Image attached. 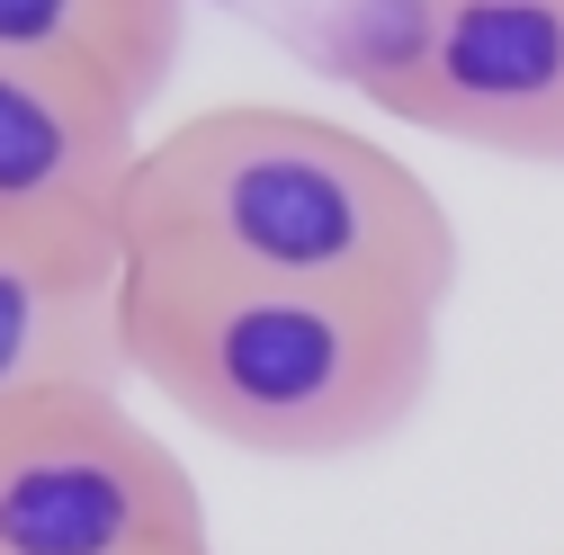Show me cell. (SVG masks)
<instances>
[{
    "instance_id": "52a82bcc",
    "label": "cell",
    "mask_w": 564,
    "mask_h": 555,
    "mask_svg": "<svg viewBox=\"0 0 564 555\" xmlns=\"http://www.w3.org/2000/svg\"><path fill=\"white\" fill-rule=\"evenodd\" d=\"M188 0H0V63H45V73H90L153 108L180 73Z\"/></svg>"
},
{
    "instance_id": "277c9868",
    "label": "cell",
    "mask_w": 564,
    "mask_h": 555,
    "mask_svg": "<svg viewBox=\"0 0 564 555\" xmlns=\"http://www.w3.org/2000/svg\"><path fill=\"white\" fill-rule=\"evenodd\" d=\"M368 90L440 144L564 171V0H403Z\"/></svg>"
},
{
    "instance_id": "6da1fadb",
    "label": "cell",
    "mask_w": 564,
    "mask_h": 555,
    "mask_svg": "<svg viewBox=\"0 0 564 555\" xmlns=\"http://www.w3.org/2000/svg\"><path fill=\"white\" fill-rule=\"evenodd\" d=\"M126 260L448 314L466 233L377 134L278 99H225L144 144L126 188Z\"/></svg>"
},
{
    "instance_id": "7a4b0ae2",
    "label": "cell",
    "mask_w": 564,
    "mask_h": 555,
    "mask_svg": "<svg viewBox=\"0 0 564 555\" xmlns=\"http://www.w3.org/2000/svg\"><path fill=\"white\" fill-rule=\"evenodd\" d=\"M126 377L278 466L386 448L440 385V314L126 260Z\"/></svg>"
},
{
    "instance_id": "3957f363",
    "label": "cell",
    "mask_w": 564,
    "mask_h": 555,
    "mask_svg": "<svg viewBox=\"0 0 564 555\" xmlns=\"http://www.w3.org/2000/svg\"><path fill=\"white\" fill-rule=\"evenodd\" d=\"M0 555H216L206 493L117 385L0 422Z\"/></svg>"
},
{
    "instance_id": "5b68a950",
    "label": "cell",
    "mask_w": 564,
    "mask_h": 555,
    "mask_svg": "<svg viewBox=\"0 0 564 555\" xmlns=\"http://www.w3.org/2000/svg\"><path fill=\"white\" fill-rule=\"evenodd\" d=\"M126 377V242L0 216V422Z\"/></svg>"
},
{
    "instance_id": "8992f818",
    "label": "cell",
    "mask_w": 564,
    "mask_h": 555,
    "mask_svg": "<svg viewBox=\"0 0 564 555\" xmlns=\"http://www.w3.org/2000/svg\"><path fill=\"white\" fill-rule=\"evenodd\" d=\"M134 162H144V108L126 90L45 63H0V216L126 242Z\"/></svg>"
}]
</instances>
